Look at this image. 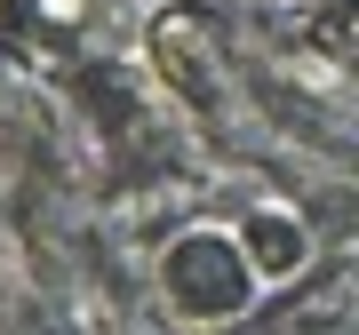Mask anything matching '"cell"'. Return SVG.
<instances>
[{"label": "cell", "mask_w": 359, "mask_h": 335, "mask_svg": "<svg viewBox=\"0 0 359 335\" xmlns=\"http://www.w3.org/2000/svg\"><path fill=\"white\" fill-rule=\"evenodd\" d=\"M40 8H48V16H80V0H40Z\"/></svg>", "instance_id": "1"}]
</instances>
